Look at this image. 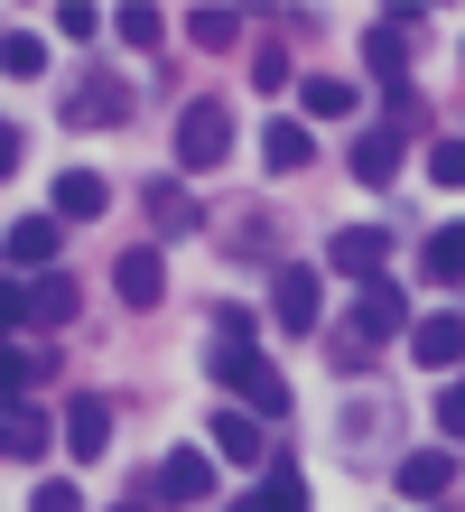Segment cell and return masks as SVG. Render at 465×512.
Masks as SVG:
<instances>
[{
	"mask_svg": "<svg viewBox=\"0 0 465 512\" xmlns=\"http://www.w3.org/2000/svg\"><path fill=\"white\" fill-rule=\"evenodd\" d=\"M186 38L224 56V47H242V10H186Z\"/></svg>",
	"mask_w": 465,
	"mask_h": 512,
	"instance_id": "25",
	"label": "cell"
},
{
	"mask_svg": "<svg viewBox=\"0 0 465 512\" xmlns=\"http://www.w3.org/2000/svg\"><path fill=\"white\" fill-rule=\"evenodd\" d=\"M66 447H75V457H103V447H112V401H103V391H84V401L66 410Z\"/></svg>",
	"mask_w": 465,
	"mask_h": 512,
	"instance_id": "13",
	"label": "cell"
},
{
	"mask_svg": "<svg viewBox=\"0 0 465 512\" xmlns=\"http://www.w3.org/2000/svg\"><path fill=\"white\" fill-rule=\"evenodd\" d=\"M66 317H75V280H56V270H47V280L28 289V326H66Z\"/></svg>",
	"mask_w": 465,
	"mask_h": 512,
	"instance_id": "24",
	"label": "cell"
},
{
	"mask_svg": "<svg viewBox=\"0 0 465 512\" xmlns=\"http://www.w3.org/2000/svg\"><path fill=\"white\" fill-rule=\"evenodd\" d=\"M270 317L289 326V336H326V289H317V270H270Z\"/></svg>",
	"mask_w": 465,
	"mask_h": 512,
	"instance_id": "4",
	"label": "cell"
},
{
	"mask_svg": "<svg viewBox=\"0 0 465 512\" xmlns=\"http://www.w3.org/2000/svg\"><path fill=\"white\" fill-rule=\"evenodd\" d=\"M56 233H66L56 215H19L10 224V270H47L56 261Z\"/></svg>",
	"mask_w": 465,
	"mask_h": 512,
	"instance_id": "16",
	"label": "cell"
},
{
	"mask_svg": "<svg viewBox=\"0 0 465 512\" xmlns=\"http://www.w3.org/2000/svg\"><path fill=\"white\" fill-rule=\"evenodd\" d=\"M335 429H345V438H335V447H345V457H354V466H372V457H382V438H372V429H391V410H382V401H354L345 419H335Z\"/></svg>",
	"mask_w": 465,
	"mask_h": 512,
	"instance_id": "17",
	"label": "cell"
},
{
	"mask_svg": "<svg viewBox=\"0 0 465 512\" xmlns=\"http://www.w3.org/2000/svg\"><path fill=\"white\" fill-rule=\"evenodd\" d=\"M261 503H270V512H307V485H298V466H270Z\"/></svg>",
	"mask_w": 465,
	"mask_h": 512,
	"instance_id": "28",
	"label": "cell"
},
{
	"mask_svg": "<svg viewBox=\"0 0 465 512\" xmlns=\"http://www.w3.org/2000/svg\"><path fill=\"white\" fill-rule=\"evenodd\" d=\"M112 289H121V308H159V298H168V261L149 252V243L121 252V261H112Z\"/></svg>",
	"mask_w": 465,
	"mask_h": 512,
	"instance_id": "9",
	"label": "cell"
},
{
	"mask_svg": "<svg viewBox=\"0 0 465 512\" xmlns=\"http://www.w3.org/2000/svg\"><path fill=\"white\" fill-rule=\"evenodd\" d=\"M382 345H391V326L372 317L363 298H354V317H326V364L335 373H372V364H382Z\"/></svg>",
	"mask_w": 465,
	"mask_h": 512,
	"instance_id": "3",
	"label": "cell"
},
{
	"mask_svg": "<svg viewBox=\"0 0 465 512\" xmlns=\"http://www.w3.org/2000/svg\"><path fill=\"white\" fill-rule=\"evenodd\" d=\"M233 512H270V503H233Z\"/></svg>",
	"mask_w": 465,
	"mask_h": 512,
	"instance_id": "33",
	"label": "cell"
},
{
	"mask_svg": "<svg viewBox=\"0 0 465 512\" xmlns=\"http://www.w3.org/2000/svg\"><path fill=\"white\" fill-rule=\"evenodd\" d=\"M419 270H428V280H465V224H438V233H428Z\"/></svg>",
	"mask_w": 465,
	"mask_h": 512,
	"instance_id": "22",
	"label": "cell"
},
{
	"mask_svg": "<svg viewBox=\"0 0 465 512\" xmlns=\"http://www.w3.org/2000/svg\"><path fill=\"white\" fill-rule=\"evenodd\" d=\"M112 28H121L131 47H159V38H168V19L149 10V0H131V10H112Z\"/></svg>",
	"mask_w": 465,
	"mask_h": 512,
	"instance_id": "27",
	"label": "cell"
},
{
	"mask_svg": "<svg viewBox=\"0 0 465 512\" xmlns=\"http://www.w3.org/2000/svg\"><path fill=\"white\" fill-rule=\"evenodd\" d=\"M112 122H131V84L93 66L75 94H66V131H112Z\"/></svg>",
	"mask_w": 465,
	"mask_h": 512,
	"instance_id": "5",
	"label": "cell"
},
{
	"mask_svg": "<svg viewBox=\"0 0 465 512\" xmlns=\"http://www.w3.org/2000/svg\"><path fill=\"white\" fill-rule=\"evenodd\" d=\"M214 494V447H168L159 457V503H205Z\"/></svg>",
	"mask_w": 465,
	"mask_h": 512,
	"instance_id": "8",
	"label": "cell"
},
{
	"mask_svg": "<svg viewBox=\"0 0 465 512\" xmlns=\"http://www.w3.org/2000/svg\"><path fill=\"white\" fill-rule=\"evenodd\" d=\"M47 373H56V354H47V345H10V391H19V401H28Z\"/></svg>",
	"mask_w": 465,
	"mask_h": 512,
	"instance_id": "26",
	"label": "cell"
},
{
	"mask_svg": "<svg viewBox=\"0 0 465 512\" xmlns=\"http://www.w3.org/2000/svg\"><path fill=\"white\" fill-rule=\"evenodd\" d=\"M224 159H233V103L214 94L177 103V168H224Z\"/></svg>",
	"mask_w": 465,
	"mask_h": 512,
	"instance_id": "2",
	"label": "cell"
},
{
	"mask_svg": "<svg viewBox=\"0 0 465 512\" xmlns=\"http://www.w3.org/2000/svg\"><path fill=\"white\" fill-rule=\"evenodd\" d=\"M261 159H270V168H279V177H298V168H307V159H317V140H307V131H298V122H270V140H261Z\"/></svg>",
	"mask_w": 465,
	"mask_h": 512,
	"instance_id": "21",
	"label": "cell"
},
{
	"mask_svg": "<svg viewBox=\"0 0 465 512\" xmlns=\"http://www.w3.org/2000/svg\"><path fill=\"white\" fill-rule=\"evenodd\" d=\"M354 177H363V187H391V177H400V131H363L354 140Z\"/></svg>",
	"mask_w": 465,
	"mask_h": 512,
	"instance_id": "19",
	"label": "cell"
},
{
	"mask_svg": "<svg viewBox=\"0 0 465 512\" xmlns=\"http://www.w3.org/2000/svg\"><path fill=\"white\" fill-rule=\"evenodd\" d=\"M298 103L317 112V122H345V112H354V84H345V75H307V84H298Z\"/></svg>",
	"mask_w": 465,
	"mask_h": 512,
	"instance_id": "23",
	"label": "cell"
},
{
	"mask_svg": "<svg viewBox=\"0 0 465 512\" xmlns=\"http://www.w3.org/2000/svg\"><path fill=\"white\" fill-rule=\"evenodd\" d=\"M438 419H447V429L465 438V382H447V401H438Z\"/></svg>",
	"mask_w": 465,
	"mask_h": 512,
	"instance_id": "32",
	"label": "cell"
},
{
	"mask_svg": "<svg viewBox=\"0 0 465 512\" xmlns=\"http://www.w3.org/2000/svg\"><path fill=\"white\" fill-rule=\"evenodd\" d=\"M205 429H214V457H233V466H261V447H270V438L252 429V410H214Z\"/></svg>",
	"mask_w": 465,
	"mask_h": 512,
	"instance_id": "15",
	"label": "cell"
},
{
	"mask_svg": "<svg viewBox=\"0 0 465 512\" xmlns=\"http://www.w3.org/2000/svg\"><path fill=\"white\" fill-rule=\"evenodd\" d=\"M205 364H214V382H224L233 401H252L261 419H279V410H289V382H279L261 354H252V336H214V354H205Z\"/></svg>",
	"mask_w": 465,
	"mask_h": 512,
	"instance_id": "1",
	"label": "cell"
},
{
	"mask_svg": "<svg viewBox=\"0 0 465 512\" xmlns=\"http://www.w3.org/2000/svg\"><path fill=\"white\" fill-rule=\"evenodd\" d=\"M0 75H10V84L47 75V38H38V28H10V38H0Z\"/></svg>",
	"mask_w": 465,
	"mask_h": 512,
	"instance_id": "20",
	"label": "cell"
},
{
	"mask_svg": "<svg viewBox=\"0 0 465 512\" xmlns=\"http://www.w3.org/2000/svg\"><path fill=\"white\" fill-rule=\"evenodd\" d=\"M121 512H140V503H121Z\"/></svg>",
	"mask_w": 465,
	"mask_h": 512,
	"instance_id": "34",
	"label": "cell"
},
{
	"mask_svg": "<svg viewBox=\"0 0 465 512\" xmlns=\"http://www.w3.org/2000/svg\"><path fill=\"white\" fill-rule=\"evenodd\" d=\"M47 205H56V224H93V215L112 205V187H103L93 168H66V177L47 187Z\"/></svg>",
	"mask_w": 465,
	"mask_h": 512,
	"instance_id": "11",
	"label": "cell"
},
{
	"mask_svg": "<svg viewBox=\"0 0 465 512\" xmlns=\"http://www.w3.org/2000/svg\"><path fill=\"white\" fill-rule=\"evenodd\" d=\"M326 270H335V280H382V270H391V233L382 224H345V233H335V243H326Z\"/></svg>",
	"mask_w": 465,
	"mask_h": 512,
	"instance_id": "6",
	"label": "cell"
},
{
	"mask_svg": "<svg viewBox=\"0 0 465 512\" xmlns=\"http://www.w3.org/2000/svg\"><path fill=\"white\" fill-rule=\"evenodd\" d=\"M428 177H438V187H465V140H438V149H428Z\"/></svg>",
	"mask_w": 465,
	"mask_h": 512,
	"instance_id": "30",
	"label": "cell"
},
{
	"mask_svg": "<svg viewBox=\"0 0 465 512\" xmlns=\"http://www.w3.org/2000/svg\"><path fill=\"white\" fill-rule=\"evenodd\" d=\"M391 475H400V494L438 503V494L456 485V457H447V447H400V457H391Z\"/></svg>",
	"mask_w": 465,
	"mask_h": 512,
	"instance_id": "10",
	"label": "cell"
},
{
	"mask_svg": "<svg viewBox=\"0 0 465 512\" xmlns=\"http://www.w3.org/2000/svg\"><path fill=\"white\" fill-rule=\"evenodd\" d=\"M205 224V205L177 187V177H159V187H149V233H196Z\"/></svg>",
	"mask_w": 465,
	"mask_h": 512,
	"instance_id": "18",
	"label": "cell"
},
{
	"mask_svg": "<svg viewBox=\"0 0 465 512\" xmlns=\"http://www.w3.org/2000/svg\"><path fill=\"white\" fill-rule=\"evenodd\" d=\"M410 354H419L428 373H456L465 364V317H419L410 326Z\"/></svg>",
	"mask_w": 465,
	"mask_h": 512,
	"instance_id": "12",
	"label": "cell"
},
{
	"mask_svg": "<svg viewBox=\"0 0 465 512\" xmlns=\"http://www.w3.org/2000/svg\"><path fill=\"white\" fill-rule=\"evenodd\" d=\"M252 84L279 94V84H289V47H252Z\"/></svg>",
	"mask_w": 465,
	"mask_h": 512,
	"instance_id": "29",
	"label": "cell"
},
{
	"mask_svg": "<svg viewBox=\"0 0 465 512\" xmlns=\"http://www.w3.org/2000/svg\"><path fill=\"white\" fill-rule=\"evenodd\" d=\"M410 28H419V10L372 19V38H363V66H372V84H391V94H410Z\"/></svg>",
	"mask_w": 465,
	"mask_h": 512,
	"instance_id": "7",
	"label": "cell"
},
{
	"mask_svg": "<svg viewBox=\"0 0 465 512\" xmlns=\"http://www.w3.org/2000/svg\"><path fill=\"white\" fill-rule=\"evenodd\" d=\"M47 438H56V419H47L38 401H10V438H0V447H10V466H38Z\"/></svg>",
	"mask_w": 465,
	"mask_h": 512,
	"instance_id": "14",
	"label": "cell"
},
{
	"mask_svg": "<svg viewBox=\"0 0 465 512\" xmlns=\"http://www.w3.org/2000/svg\"><path fill=\"white\" fill-rule=\"evenodd\" d=\"M28 512H84V494H75V485H38V494H28Z\"/></svg>",
	"mask_w": 465,
	"mask_h": 512,
	"instance_id": "31",
	"label": "cell"
}]
</instances>
